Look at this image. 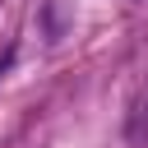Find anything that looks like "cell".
Instances as JSON below:
<instances>
[{"label":"cell","instance_id":"cell-1","mask_svg":"<svg viewBox=\"0 0 148 148\" xmlns=\"http://www.w3.org/2000/svg\"><path fill=\"white\" fill-rule=\"evenodd\" d=\"M130 143H139V148H148V92L134 102V111H130Z\"/></svg>","mask_w":148,"mask_h":148}]
</instances>
